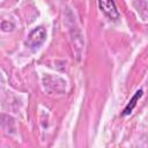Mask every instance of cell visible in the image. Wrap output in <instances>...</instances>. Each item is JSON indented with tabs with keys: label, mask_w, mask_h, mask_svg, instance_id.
I'll list each match as a JSON object with an SVG mask.
<instances>
[{
	"label": "cell",
	"mask_w": 148,
	"mask_h": 148,
	"mask_svg": "<svg viewBox=\"0 0 148 148\" xmlns=\"http://www.w3.org/2000/svg\"><path fill=\"white\" fill-rule=\"evenodd\" d=\"M1 28H2V30H3V31H9V30H12V29H13V24H10L9 22H2Z\"/></svg>",
	"instance_id": "cell-4"
},
{
	"label": "cell",
	"mask_w": 148,
	"mask_h": 148,
	"mask_svg": "<svg viewBox=\"0 0 148 148\" xmlns=\"http://www.w3.org/2000/svg\"><path fill=\"white\" fill-rule=\"evenodd\" d=\"M142 95H143V90H142V89H139V90L133 95V97L131 98V101L128 102V104L125 106V109H124L121 116H127V114H130V113L132 112V110L135 108V105H136L139 98H140Z\"/></svg>",
	"instance_id": "cell-3"
},
{
	"label": "cell",
	"mask_w": 148,
	"mask_h": 148,
	"mask_svg": "<svg viewBox=\"0 0 148 148\" xmlns=\"http://www.w3.org/2000/svg\"><path fill=\"white\" fill-rule=\"evenodd\" d=\"M45 39H46V30L43 27H38L29 34L27 45L30 49L35 50V49H38L45 42Z\"/></svg>",
	"instance_id": "cell-1"
},
{
	"label": "cell",
	"mask_w": 148,
	"mask_h": 148,
	"mask_svg": "<svg viewBox=\"0 0 148 148\" xmlns=\"http://www.w3.org/2000/svg\"><path fill=\"white\" fill-rule=\"evenodd\" d=\"M98 5L101 10L110 18L117 20L119 17V12L116 7V3L113 0H98Z\"/></svg>",
	"instance_id": "cell-2"
}]
</instances>
